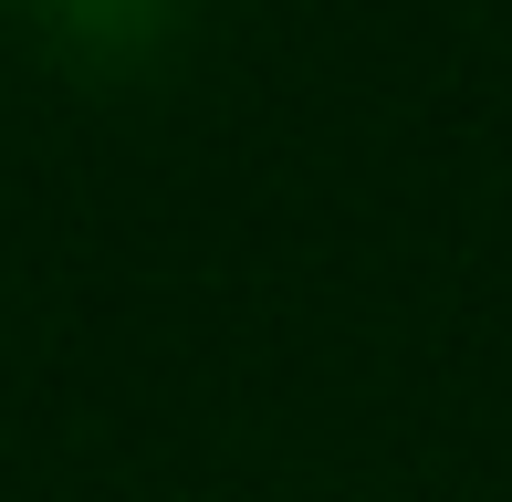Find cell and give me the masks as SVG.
<instances>
[{
    "mask_svg": "<svg viewBox=\"0 0 512 502\" xmlns=\"http://www.w3.org/2000/svg\"><path fill=\"white\" fill-rule=\"evenodd\" d=\"M0 11H11V0H0Z\"/></svg>",
    "mask_w": 512,
    "mask_h": 502,
    "instance_id": "1",
    "label": "cell"
}]
</instances>
